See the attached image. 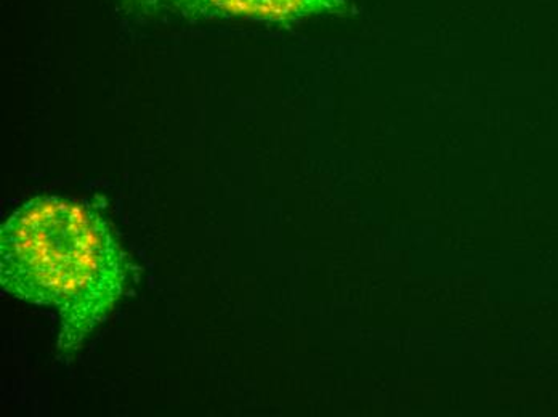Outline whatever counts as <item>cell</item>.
Instances as JSON below:
<instances>
[{
  "instance_id": "1",
  "label": "cell",
  "mask_w": 558,
  "mask_h": 417,
  "mask_svg": "<svg viewBox=\"0 0 558 417\" xmlns=\"http://www.w3.org/2000/svg\"><path fill=\"white\" fill-rule=\"evenodd\" d=\"M132 273L108 220L83 203L39 196L3 223L0 284L10 296L58 311L61 357H73L107 320Z\"/></svg>"
},
{
  "instance_id": "2",
  "label": "cell",
  "mask_w": 558,
  "mask_h": 417,
  "mask_svg": "<svg viewBox=\"0 0 558 417\" xmlns=\"http://www.w3.org/2000/svg\"><path fill=\"white\" fill-rule=\"evenodd\" d=\"M350 0H182L179 19L186 22L250 20L268 25L292 26L315 16H352Z\"/></svg>"
},
{
  "instance_id": "3",
  "label": "cell",
  "mask_w": 558,
  "mask_h": 417,
  "mask_svg": "<svg viewBox=\"0 0 558 417\" xmlns=\"http://www.w3.org/2000/svg\"><path fill=\"white\" fill-rule=\"evenodd\" d=\"M129 13L142 19L155 20L165 16H177L182 0H114Z\"/></svg>"
}]
</instances>
